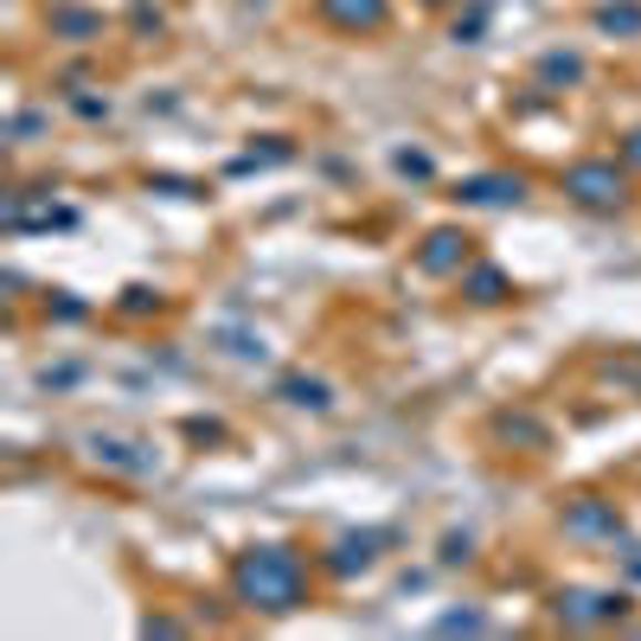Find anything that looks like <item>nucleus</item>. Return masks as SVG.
Returning a JSON list of instances; mask_svg holds the SVG:
<instances>
[{
    "mask_svg": "<svg viewBox=\"0 0 641 641\" xmlns=\"http://www.w3.org/2000/svg\"><path fill=\"white\" fill-rule=\"evenodd\" d=\"M231 590L238 603L257 616H289L308 603V558L296 546H250L231 565Z\"/></svg>",
    "mask_w": 641,
    "mask_h": 641,
    "instance_id": "nucleus-1",
    "label": "nucleus"
},
{
    "mask_svg": "<svg viewBox=\"0 0 641 641\" xmlns=\"http://www.w3.org/2000/svg\"><path fill=\"white\" fill-rule=\"evenodd\" d=\"M565 199H578L583 213H622L629 206V167L622 161H603V154H590V161H571L565 174Z\"/></svg>",
    "mask_w": 641,
    "mask_h": 641,
    "instance_id": "nucleus-2",
    "label": "nucleus"
},
{
    "mask_svg": "<svg viewBox=\"0 0 641 641\" xmlns=\"http://www.w3.org/2000/svg\"><path fill=\"white\" fill-rule=\"evenodd\" d=\"M622 610H629L622 590H558L551 597V616L565 629H603V622H622Z\"/></svg>",
    "mask_w": 641,
    "mask_h": 641,
    "instance_id": "nucleus-3",
    "label": "nucleus"
},
{
    "mask_svg": "<svg viewBox=\"0 0 641 641\" xmlns=\"http://www.w3.org/2000/svg\"><path fill=\"white\" fill-rule=\"evenodd\" d=\"M424 276H462L468 270V231H456V225H443V231H430L424 245H417V257H411Z\"/></svg>",
    "mask_w": 641,
    "mask_h": 641,
    "instance_id": "nucleus-4",
    "label": "nucleus"
},
{
    "mask_svg": "<svg viewBox=\"0 0 641 641\" xmlns=\"http://www.w3.org/2000/svg\"><path fill=\"white\" fill-rule=\"evenodd\" d=\"M314 13L334 32H379L392 20V0H314Z\"/></svg>",
    "mask_w": 641,
    "mask_h": 641,
    "instance_id": "nucleus-5",
    "label": "nucleus"
},
{
    "mask_svg": "<svg viewBox=\"0 0 641 641\" xmlns=\"http://www.w3.org/2000/svg\"><path fill=\"white\" fill-rule=\"evenodd\" d=\"M462 206H519L526 199V180L519 174H468V180L456 186Z\"/></svg>",
    "mask_w": 641,
    "mask_h": 641,
    "instance_id": "nucleus-6",
    "label": "nucleus"
},
{
    "mask_svg": "<svg viewBox=\"0 0 641 641\" xmlns=\"http://www.w3.org/2000/svg\"><path fill=\"white\" fill-rule=\"evenodd\" d=\"M379 546H385V533H353V539H340V546H328V558H321V571H334V578L372 571V558H379Z\"/></svg>",
    "mask_w": 641,
    "mask_h": 641,
    "instance_id": "nucleus-7",
    "label": "nucleus"
},
{
    "mask_svg": "<svg viewBox=\"0 0 641 641\" xmlns=\"http://www.w3.org/2000/svg\"><path fill=\"white\" fill-rule=\"evenodd\" d=\"M565 533H571V539H616V533H622V519H616L610 500H571Z\"/></svg>",
    "mask_w": 641,
    "mask_h": 641,
    "instance_id": "nucleus-8",
    "label": "nucleus"
},
{
    "mask_svg": "<svg viewBox=\"0 0 641 641\" xmlns=\"http://www.w3.org/2000/svg\"><path fill=\"white\" fill-rule=\"evenodd\" d=\"M462 296L475 308H494V302H507L514 289H507V276L494 270V263H475V270H462Z\"/></svg>",
    "mask_w": 641,
    "mask_h": 641,
    "instance_id": "nucleus-9",
    "label": "nucleus"
},
{
    "mask_svg": "<svg viewBox=\"0 0 641 641\" xmlns=\"http://www.w3.org/2000/svg\"><path fill=\"white\" fill-rule=\"evenodd\" d=\"M597 32H610V39H641V0H603V7H597Z\"/></svg>",
    "mask_w": 641,
    "mask_h": 641,
    "instance_id": "nucleus-10",
    "label": "nucleus"
},
{
    "mask_svg": "<svg viewBox=\"0 0 641 641\" xmlns=\"http://www.w3.org/2000/svg\"><path fill=\"white\" fill-rule=\"evenodd\" d=\"M282 404H296V411H328L334 392H328V379H282Z\"/></svg>",
    "mask_w": 641,
    "mask_h": 641,
    "instance_id": "nucleus-11",
    "label": "nucleus"
},
{
    "mask_svg": "<svg viewBox=\"0 0 641 641\" xmlns=\"http://www.w3.org/2000/svg\"><path fill=\"white\" fill-rule=\"evenodd\" d=\"M52 32H64V39H77V45H84V39H96V32H103V20H96V13H84V7H59V13H52Z\"/></svg>",
    "mask_w": 641,
    "mask_h": 641,
    "instance_id": "nucleus-12",
    "label": "nucleus"
},
{
    "mask_svg": "<svg viewBox=\"0 0 641 641\" xmlns=\"http://www.w3.org/2000/svg\"><path fill=\"white\" fill-rule=\"evenodd\" d=\"M494 430H500V436H519V443H533V449H546V424H539V417H526V411H500Z\"/></svg>",
    "mask_w": 641,
    "mask_h": 641,
    "instance_id": "nucleus-13",
    "label": "nucleus"
},
{
    "mask_svg": "<svg viewBox=\"0 0 641 641\" xmlns=\"http://www.w3.org/2000/svg\"><path fill=\"white\" fill-rule=\"evenodd\" d=\"M539 77H546V84H578L583 59L578 52H546V59H539Z\"/></svg>",
    "mask_w": 641,
    "mask_h": 641,
    "instance_id": "nucleus-14",
    "label": "nucleus"
},
{
    "mask_svg": "<svg viewBox=\"0 0 641 641\" xmlns=\"http://www.w3.org/2000/svg\"><path fill=\"white\" fill-rule=\"evenodd\" d=\"M392 167H397V174H411V180H430V174H436L424 148H397V154H392Z\"/></svg>",
    "mask_w": 641,
    "mask_h": 641,
    "instance_id": "nucleus-15",
    "label": "nucleus"
},
{
    "mask_svg": "<svg viewBox=\"0 0 641 641\" xmlns=\"http://www.w3.org/2000/svg\"><path fill=\"white\" fill-rule=\"evenodd\" d=\"M616 154H622V167H629V174H641V128H629V135L616 142Z\"/></svg>",
    "mask_w": 641,
    "mask_h": 641,
    "instance_id": "nucleus-16",
    "label": "nucleus"
},
{
    "mask_svg": "<svg viewBox=\"0 0 641 641\" xmlns=\"http://www.w3.org/2000/svg\"><path fill=\"white\" fill-rule=\"evenodd\" d=\"M148 308H161L154 289H123V314H148Z\"/></svg>",
    "mask_w": 641,
    "mask_h": 641,
    "instance_id": "nucleus-17",
    "label": "nucleus"
},
{
    "mask_svg": "<svg viewBox=\"0 0 641 641\" xmlns=\"http://www.w3.org/2000/svg\"><path fill=\"white\" fill-rule=\"evenodd\" d=\"M45 314H52V321H84L91 308H84V302H71V296H59V302H45Z\"/></svg>",
    "mask_w": 641,
    "mask_h": 641,
    "instance_id": "nucleus-18",
    "label": "nucleus"
},
{
    "mask_svg": "<svg viewBox=\"0 0 641 641\" xmlns=\"http://www.w3.org/2000/svg\"><path fill=\"white\" fill-rule=\"evenodd\" d=\"M436 629H443V635H456V629H468V635H475V629H488V622H482L475 610H462V616H443Z\"/></svg>",
    "mask_w": 641,
    "mask_h": 641,
    "instance_id": "nucleus-19",
    "label": "nucleus"
},
{
    "mask_svg": "<svg viewBox=\"0 0 641 641\" xmlns=\"http://www.w3.org/2000/svg\"><path fill=\"white\" fill-rule=\"evenodd\" d=\"M443 565H468V533H449V539H443Z\"/></svg>",
    "mask_w": 641,
    "mask_h": 641,
    "instance_id": "nucleus-20",
    "label": "nucleus"
},
{
    "mask_svg": "<svg viewBox=\"0 0 641 641\" xmlns=\"http://www.w3.org/2000/svg\"><path fill=\"white\" fill-rule=\"evenodd\" d=\"M610 379H622V385L641 397V360H622V366H610Z\"/></svg>",
    "mask_w": 641,
    "mask_h": 641,
    "instance_id": "nucleus-21",
    "label": "nucleus"
},
{
    "mask_svg": "<svg viewBox=\"0 0 641 641\" xmlns=\"http://www.w3.org/2000/svg\"><path fill=\"white\" fill-rule=\"evenodd\" d=\"M488 27V7H475V13H468V20H456V39H475V32Z\"/></svg>",
    "mask_w": 641,
    "mask_h": 641,
    "instance_id": "nucleus-22",
    "label": "nucleus"
}]
</instances>
